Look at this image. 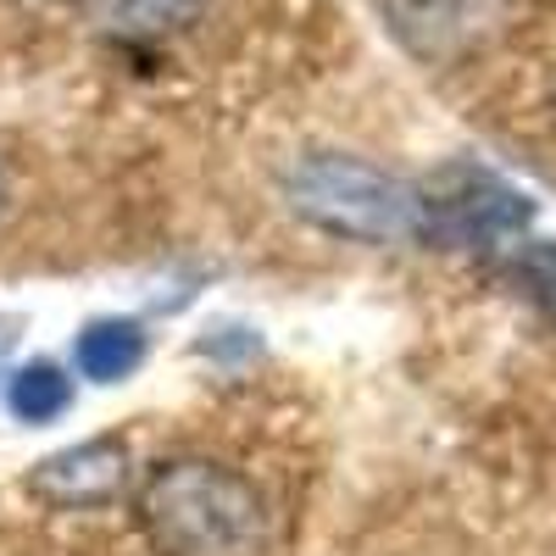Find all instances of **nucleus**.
<instances>
[{
    "label": "nucleus",
    "mask_w": 556,
    "mask_h": 556,
    "mask_svg": "<svg viewBox=\"0 0 556 556\" xmlns=\"http://www.w3.org/2000/svg\"><path fill=\"white\" fill-rule=\"evenodd\" d=\"M529 217V195L479 167H451L434 190H424V240L451 251H513Z\"/></svg>",
    "instance_id": "obj_3"
},
{
    "label": "nucleus",
    "mask_w": 556,
    "mask_h": 556,
    "mask_svg": "<svg viewBox=\"0 0 556 556\" xmlns=\"http://www.w3.org/2000/svg\"><path fill=\"white\" fill-rule=\"evenodd\" d=\"M0 212H7V178H0Z\"/></svg>",
    "instance_id": "obj_10"
},
{
    "label": "nucleus",
    "mask_w": 556,
    "mask_h": 556,
    "mask_svg": "<svg viewBox=\"0 0 556 556\" xmlns=\"http://www.w3.org/2000/svg\"><path fill=\"white\" fill-rule=\"evenodd\" d=\"M134 523L156 556H267L273 513L262 490L206 456H173L134 495Z\"/></svg>",
    "instance_id": "obj_1"
},
{
    "label": "nucleus",
    "mask_w": 556,
    "mask_h": 556,
    "mask_svg": "<svg viewBox=\"0 0 556 556\" xmlns=\"http://www.w3.org/2000/svg\"><path fill=\"white\" fill-rule=\"evenodd\" d=\"M390 34L417 62H462L513 17V0H384Z\"/></svg>",
    "instance_id": "obj_4"
},
{
    "label": "nucleus",
    "mask_w": 556,
    "mask_h": 556,
    "mask_svg": "<svg viewBox=\"0 0 556 556\" xmlns=\"http://www.w3.org/2000/svg\"><path fill=\"white\" fill-rule=\"evenodd\" d=\"M7 406H12V417H23V424H56V417L73 406V379L56 362H28L7 384Z\"/></svg>",
    "instance_id": "obj_8"
},
{
    "label": "nucleus",
    "mask_w": 556,
    "mask_h": 556,
    "mask_svg": "<svg viewBox=\"0 0 556 556\" xmlns=\"http://www.w3.org/2000/svg\"><path fill=\"white\" fill-rule=\"evenodd\" d=\"M212 0H96V23L123 45H162L201 23Z\"/></svg>",
    "instance_id": "obj_6"
},
{
    "label": "nucleus",
    "mask_w": 556,
    "mask_h": 556,
    "mask_svg": "<svg viewBox=\"0 0 556 556\" xmlns=\"http://www.w3.org/2000/svg\"><path fill=\"white\" fill-rule=\"evenodd\" d=\"M78 374L84 379H96V384H117L128 379L139 356H146V329H139L134 317H101V323H89V329L78 334Z\"/></svg>",
    "instance_id": "obj_7"
},
{
    "label": "nucleus",
    "mask_w": 556,
    "mask_h": 556,
    "mask_svg": "<svg viewBox=\"0 0 556 556\" xmlns=\"http://www.w3.org/2000/svg\"><path fill=\"white\" fill-rule=\"evenodd\" d=\"M513 273H518V285L556 317V245H545V240H529V245H518V256H513Z\"/></svg>",
    "instance_id": "obj_9"
},
{
    "label": "nucleus",
    "mask_w": 556,
    "mask_h": 556,
    "mask_svg": "<svg viewBox=\"0 0 556 556\" xmlns=\"http://www.w3.org/2000/svg\"><path fill=\"white\" fill-rule=\"evenodd\" d=\"M290 206L345 240L367 245H406L424 240V190L401 184L395 173L356 162V156H306L285 178Z\"/></svg>",
    "instance_id": "obj_2"
},
{
    "label": "nucleus",
    "mask_w": 556,
    "mask_h": 556,
    "mask_svg": "<svg viewBox=\"0 0 556 556\" xmlns=\"http://www.w3.org/2000/svg\"><path fill=\"white\" fill-rule=\"evenodd\" d=\"M128 490V445L123 440H78L45 456L28 473V495L62 513H96Z\"/></svg>",
    "instance_id": "obj_5"
}]
</instances>
